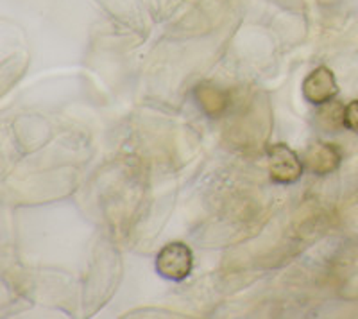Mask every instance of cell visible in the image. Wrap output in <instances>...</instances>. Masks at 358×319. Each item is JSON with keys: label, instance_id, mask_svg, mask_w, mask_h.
<instances>
[{"label": "cell", "instance_id": "cell-4", "mask_svg": "<svg viewBox=\"0 0 358 319\" xmlns=\"http://www.w3.org/2000/svg\"><path fill=\"white\" fill-rule=\"evenodd\" d=\"M342 153L341 149L330 142H313L306 148L303 155V164L312 174L317 176H326L341 167Z\"/></svg>", "mask_w": 358, "mask_h": 319}, {"label": "cell", "instance_id": "cell-2", "mask_svg": "<svg viewBox=\"0 0 358 319\" xmlns=\"http://www.w3.org/2000/svg\"><path fill=\"white\" fill-rule=\"evenodd\" d=\"M194 269V253L185 242H169L156 257V271L171 282H183Z\"/></svg>", "mask_w": 358, "mask_h": 319}, {"label": "cell", "instance_id": "cell-5", "mask_svg": "<svg viewBox=\"0 0 358 319\" xmlns=\"http://www.w3.org/2000/svg\"><path fill=\"white\" fill-rule=\"evenodd\" d=\"M342 126L350 132L358 133V101H351L342 111Z\"/></svg>", "mask_w": 358, "mask_h": 319}, {"label": "cell", "instance_id": "cell-1", "mask_svg": "<svg viewBox=\"0 0 358 319\" xmlns=\"http://www.w3.org/2000/svg\"><path fill=\"white\" fill-rule=\"evenodd\" d=\"M268 176L278 185H292L301 180L305 164L287 143H273L267 149Z\"/></svg>", "mask_w": 358, "mask_h": 319}, {"label": "cell", "instance_id": "cell-3", "mask_svg": "<svg viewBox=\"0 0 358 319\" xmlns=\"http://www.w3.org/2000/svg\"><path fill=\"white\" fill-rule=\"evenodd\" d=\"M303 97L308 101L310 104L315 106H324L330 104L335 97L338 95V85L335 79L334 70L328 66H317L313 69L303 81Z\"/></svg>", "mask_w": 358, "mask_h": 319}]
</instances>
